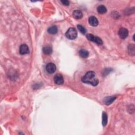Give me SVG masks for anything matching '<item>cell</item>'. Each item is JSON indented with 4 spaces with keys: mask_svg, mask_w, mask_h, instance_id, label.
Returning a JSON list of instances; mask_svg holds the SVG:
<instances>
[{
    "mask_svg": "<svg viewBox=\"0 0 135 135\" xmlns=\"http://www.w3.org/2000/svg\"><path fill=\"white\" fill-rule=\"evenodd\" d=\"M96 74L94 71H88L83 77L81 80L84 83L90 84L93 86H96L99 84L98 79L95 78Z\"/></svg>",
    "mask_w": 135,
    "mask_h": 135,
    "instance_id": "cell-1",
    "label": "cell"
},
{
    "mask_svg": "<svg viewBox=\"0 0 135 135\" xmlns=\"http://www.w3.org/2000/svg\"><path fill=\"white\" fill-rule=\"evenodd\" d=\"M66 36L69 39L74 40L77 37V31L74 28H70L66 31Z\"/></svg>",
    "mask_w": 135,
    "mask_h": 135,
    "instance_id": "cell-2",
    "label": "cell"
},
{
    "mask_svg": "<svg viewBox=\"0 0 135 135\" xmlns=\"http://www.w3.org/2000/svg\"><path fill=\"white\" fill-rule=\"evenodd\" d=\"M86 36V38H88V40H89L90 41L94 42L99 45H101L103 44L102 40L98 36H94L92 34H87Z\"/></svg>",
    "mask_w": 135,
    "mask_h": 135,
    "instance_id": "cell-3",
    "label": "cell"
},
{
    "mask_svg": "<svg viewBox=\"0 0 135 135\" xmlns=\"http://www.w3.org/2000/svg\"><path fill=\"white\" fill-rule=\"evenodd\" d=\"M128 34L129 32L128 30L124 28H120L118 32V35L122 39H125V38H127V37L128 36Z\"/></svg>",
    "mask_w": 135,
    "mask_h": 135,
    "instance_id": "cell-4",
    "label": "cell"
},
{
    "mask_svg": "<svg viewBox=\"0 0 135 135\" xmlns=\"http://www.w3.org/2000/svg\"><path fill=\"white\" fill-rule=\"evenodd\" d=\"M46 69L48 73H49L50 74H52L54 73V72L56 71V68L54 64L49 63L46 66Z\"/></svg>",
    "mask_w": 135,
    "mask_h": 135,
    "instance_id": "cell-5",
    "label": "cell"
},
{
    "mask_svg": "<svg viewBox=\"0 0 135 135\" xmlns=\"http://www.w3.org/2000/svg\"><path fill=\"white\" fill-rule=\"evenodd\" d=\"M54 82L56 84H59V85L62 84L64 82V78L61 74H56L54 78Z\"/></svg>",
    "mask_w": 135,
    "mask_h": 135,
    "instance_id": "cell-6",
    "label": "cell"
},
{
    "mask_svg": "<svg viewBox=\"0 0 135 135\" xmlns=\"http://www.w3.org/2000/svg\"><path fill=\"white\" fill-rule=\"evenodd\" d=\"M29 52H30L29 49H28V47L26 44H23L20 46V54H21L24 55V54H29Z\"/></svg>",
    "mask_w": 135,
    "mask_h": 135,
    "instance_id": "cell-7",
    "label": "cell"
},
{
    "mask_svg": "<svg viewBox=\"0 0 135 135\" xmlns=\"http://www.w3.org/2000/svg\"><path fill=\"white\" fill-rule=\"evenodd\" d=\"M89 23L92 26H97L99 24L98 19L94 16H91L89 18Z\"/></svg>",
    "mask_w": 135,
    "mask_h": 135,
    "instance_id": "cell-8",
    "label": "cell"
},
{
    "mask_svg": "<svg viewBox=\"0 0 135 135\" xmlns=\"http://www.w3.org/2000/svg\"><path fill=\"white\" fill-rule=\"evenodd\" d=\"M116 99V97L114 96H110V97H106L104 100V102L105 104L109 106L112 104Z\"/></svg>",
    "mask_w": 135,
    "mask_h": 135,
    "instance_id": "cell-9",
    "label": "cell"
},
{
    "mask_svg": "<svg viewBox=\"0 0 135 135\" xmlns=\"http://www.w3.org/2000/svg\"><path fill=\"white\" fill-rule=\"evenodd\" d=\"M73 16L76 19H80L83 16L82 13L80 10H75L73 12Z\"/></svg>",
    "mask_w": 135,
    "mask_h": 135,
    "instance_id": "cell-10",
    "label": "cell"
},
{
    "mask_svg": "<svg viewBox=\"0 0 135 135\" xmlns=\"http://www.w3.org/2000/svg\"><path fill=\"white\" fill-rule=\"evenodd\" d=\"M79 54L80 56H81L83 58H86L89 56V52L84 49H81L79 51Z\"/></svg>",
    "mask_w": 135,
    "mask_h": 135,
    "instance_id": "cell-11",
    "label": "cell"
},
{
    "mask_svg": "<svg viewBox=\"0 0 135 135\" xmlns=\"http://www.w3.org/2000/svg\"><path fill=\"white\" fill-rule=\"evenodd\" d=\"M48 32L50 34H56L58 32V28L55 26H51L48 28Z\"/></svg>",
    "mask_w": 135,
    "mask_h": 135,
    "instance_id": "cell-12",
    "label": "cell"
},
{
    "mask_svg": "<svg viewBox=\"0 0 135 135\" xmlns=\"http://www.w3.org/2000/svg\"><path fill=\"white\" fill-rule=\"evenodd\" d=\"M97 11L99 14H104L107 12V8L104 6H100L97 8Z\"/></svg>",
    "mask_w": 135,
    "mask_h": 135,
    "instance_id": "cell-13",
    "label": "cell"
},
{
    "mask_svg": "<svg viewBox=\"0 0 135 135\" xmlns=\"http://www.w3.org/2000/svg\"><path fill=\"white\" fill-rule=\"evenodd\" d=\"M128 52L129 54L132 55L134 56L135 54V47L134 44H131L128 46Z\"/></svg>",
    "mask_w": 135,
    "mask_h": 135,
    "instance_id": "cell-14",
    "label": "cell"
},
{
    "mask_svg": "<svg viewBox=\"0 0 135 135\" xmlns=\"http://www.w3.org/2000/svg\"><path fill=\"white\" fill-rule=\"evenodd\" d=\"M43 52L46 54H50L52 52V49L50 46H46L43 48Z\"/></svg>",
    "mask_w": 135,
    "mask_h": 135,
    "instance_id": "cell-15",
    "label": "cell"
},
{
    "mask_svg": "<svg viewBox=\"0 0 135 135\" xmlns=\"http://www.w3.org/2000/svg\"><path fill=\"white\" fill-rule=\"evenodd\" d=\"M108 122V116L106 112H104L102 114V124L104 126H106Z\"/></svg>",
    "mask_w": 135,
    "mask_h": 135,
    "instance_id": "cell-16",
    "label": "cell"
},
{
    "mask_svg": "<svg viewBox=\"0 0 135 135\" xmlns=\"http://www.w3.org/2000/svg\"><path fill=\"white\" fill-rule=\"evenodd\" d=\"M78 30H79V31L82 33L83 34H85L86 33V28L82 26H81V25H78Z\"/></svg>",
    "mask_w": 135,
    "mask_h": 135,
    "instance_id": "cell-17",
    "label": "cell"
},
{
    "mask_svg": "<svg viewBox=\"0 0 135 135\" xmlns=\"http://www.w3.org/2000/svg\"><path fill=\"white\" fill-rule=\"evenodd\" d=\"M61 2L64 5V6H69L70 4V2L69 1H66V0H64V1H61Z\"/></svg>",
    "mask_w": 135,
    "mask_h": 135,
    "instance_id": "cell-18",
    "label": "cell"
}]
</instances>
